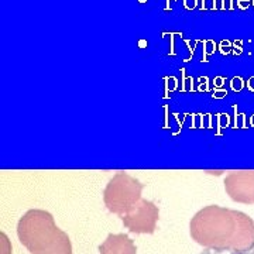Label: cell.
I'll return each instance as SVG.
<instances>
[{
	"label": "cell",
	"mask_w": 254,
	"mask_h": 254,
	"mask_svg": "<svg viewBox=\"0 0 254 254\" xmlns=\"http://www.w3.org/2000/svg\"><path fill=\"white\" fill-rule=\"evenodd\" d=\"M200 254H254V246L246 250H227V249H215L210 247L208 250L202 252Z\"/></svg>",
	"instance_id": "277c9868"
},
{
	"label": "cell",
	"mask_w": 254,
	"mask_h": 254,
	"mask_svg": "<svg viewBox=\"0 0 254 254\" xmlns=\"http://www.w3.org/2000/svg\"><path fill=\"white\" fill-rule=\"evenodd\" d=\"M131 242L125 236H110L102 249V254H134Z\"/></svg>",
	"instance_id": "3957f363"
},
{
	"label": "cell",
	"mask_w": 254,
	"mask_h": 254,
	"mask_svg": "<svg viewBox=\"0 0 254 254\" xmlns=\"http://www.w3.org/2000/svg\"><path fill=\"white\" fill-rule=\"evenodd\" d=\"M20 239L33 254H71L66 236L44 212H30L18 227Z\"/></svg>",
	"instance_id": "7a4b0ae2"
},
{
	"label": "cell",
	"mask_w": 254,
	"mask_h": 254,
	"mask_svg": "<svg viewBox=\"0 0 254 254\" xmlns=\"http://www.w3.org/2000/svg\"><path fill=\"white\" fill-rule=\"evenodd\" d=\"M190 227L195 240L209 247L246 250L254 246L253 222L240 212L208 208L196 215Z\"/></svg>",
	"instance_id": "6da1fadb"
},
{
	"label": "cell",
	"mask_w": 254,
	"mask_h": 254,
	"mask_svg": "<svg viewBox=\"0 0 254 254\" xmlns=\"http://www.w3.org/2000/svg\"><path fill=\"white\" fill-rule=\"evenodd\" d=\"M138 46L141 47V48H144V47L147 46V41H144V40H140V43H138Z\"/></svg>",
	"instance_id": "5b68a950"
},
{
	"label": "cell",
	"mask_w": 254,
	"mask_h": 254,
	"mask_svg": "<svg viewBox=\"0 0 254 254\" xmlns=\"http://www.w3.org/2000/svg\"><path fill=\"white\" fill-rule=\"evenodd\" d=\"M138 1H140V3H145L147 0H138Z\"/></svg>",
	"instance_id": "8992f818"
}]
</instances>
